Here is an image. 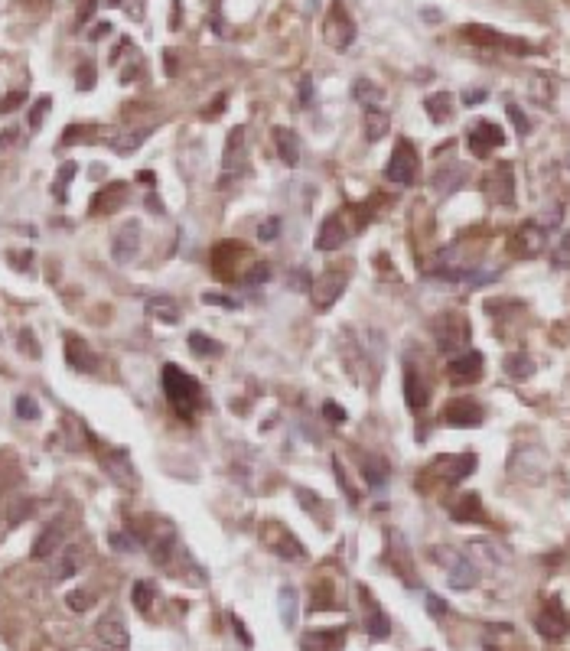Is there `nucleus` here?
<instances>
[{
    "label": "nucleus",
    "instance_id": "1",
    "mask_svg": "<svg viewBox=\"0 0 570 651\" xmlns=\"http://www.w3.org/2000/svg\"><path fill=\"white\" fill-rule=\"evenodd\" d=\"M160 381H163V394H166L170 407H173L183 420L193 417V414H196V407H199V397H202L199 381L193 378L186 368L173 365V362H170V365H163Z\"/></svg>",
    "mask_w": 570,
    "mask_h": 651
},
{
    "label": "nucleus",
    "instance_id": "2",
    "mask_svg": "<svg viewBox=\"0 0 570 651\" xmlns=\"http://www.w3.org/2000/svg\"><path fill=\"white\" fill-rule=\"evenodd\" d=\"M248 127L245 124H235L228 131V140H225V153H222V186L228 183H238L248 176Z\"/></svg>",
    "mask_w": 570,
    "mask_h": 651
},
{
    "label": "nucleus",
    "instance_id": "3",
    "mask_svg": "<svg viewBox=\"0 0 570 651\" xmlns=\"http://www.w3.org/2000/svg\"><path fill=\"white\" fill-rule=\"evenodd\" d=\"M417 173H421V157H417L414 144L397 140L395 153H391V160H388V166H384V176H388L395 186H410L414 179H417Z\"/></svg>",
    "mask_w": 570,
    "mask_h": 651
},
{
    "label": "nucleus",
    "instance_id": "4",
    "mask_svg": "<svg viewBox=\"0 0 570 651\" xmlns=\"http://www.w3.org/2000/svg\"><path fill=\"white\" fill-rule=\"evenodd\" d=\"M326 39H329V46L339 52H346L349 46H352V39H355V23H352V16L346 13V7L339 3V0H333L329 3V16H326Z\"/></svg>",
    "mask_w": 570,
    "mask_h": 651
},
{
    "label": "nucleus",
    "instance_id": "5",
    "mask_svg": "<svg viewBox=\"0 0 570 651\" xmlns=\"http://www.w3.org/2000/svg\"><path fill=\"white\" fill-rule=\"evenodd\" d=\"M140 254V221L127 219L111 238V261L118 267H127Z\"/></svg>",
    "mask_w": 570,
    "mask_h": 651
},
{
    "label": "nucleus",
    "instance_id": "6",
    "mask_svg": "<svg viewBox=\"0 0 570 651\" xmlns=\"http://www.w3.org/2000/svg\"><path fill=\"white\" fill-rule=\"evenodd\" d=\"M346 274H339V271H326V274H320L316 280H310V300H313V307L320 309H329L342 296V290H346Z\"/></svg>",
    "mask_w": 570,
    "mask_h": 651
},
{
    "label": "nucleus",
    "instance_id": "7",
    "mask_svg": "<svg viewBox=\"0 0 570 651\" xmlns=\"http://www.w3.org/2000/svg\"><path fill=\"white\" fill-rule=\"evenodd\" d=\"M52 557H56V560H52V566H50V580H56V583L75 577V573L82 570V564H85V551H82L78 544H63Z\"/></svg>",
    "mask_w": 570,
    "mask_h": 651
},
{
    "label": "nucleus",
    "instance_id": "8",
    "mask_svg": "<svg viewBox=\"0 0 570 651\" xmlns=\"http://www.w3.org/2000/svg\"><path fill=\"white\" fill-rule=\"evenodd\" d=\"M466 140H470V147L476 157H489L496 147H502V127L492 121H476L470 127V134H466Z\"/></svg>",
    "mask_w": 570,
    "mask_h": 651
},
{
    "label": "nucleus",
    "instance_id": "9",
    "mask_svg": "<svg viewBox=\"0 0 570 651\" xmlns=\"http://www.w3.org/2000/svg\"><path fill=\"white\" fill-rule=\"evenodd\" d=\"M538 632L551 641L564 639V635L570 632V619H567V613H564V606H560L558 599H551L545 606V613L538 615Z\"/></svg>",
    "mask_w": 570,
    "mask_h": 651
},
{
    "label": "nucleus",
    "instance_id": "10",
    "mask_svg": "<svg viewBox=\"0 0 570 651\" xmlns=\"http://www.w3.org/2000/svg\"><path fill=\"white\" fill-rule=\"evenodd\" d=\"M65 362H69V368L82 371V375L98 371V355H95L91 345H88L85 339H78V335H69V339H65Z\"/></svg>",
    "mask_w": 570,
    "mask_h": 651
},
{
    "label": "nucleus",
    "instance_id": "11",
    "mask_svg": "<svg viewBox=\"0 0 570 651\" xmlns=\"http://www.w3.org/2000/svg\"><path fill=\"white\" fill-rule=\"evenodd\" d=\"M63 541H65V525L63 521H50L46 528L39 531V538L33 541V560H50L52 553L63 547Z\"/></svg>",
    "mask_w": 570,
    "mask_h": 651
},
{
    "label": "nucleus",
    "instance_id": "12",
    "mask_svg": "<svg viewBox=\"0 0 570 651\" xmlns=\"http://www.w3.org/2000/svg\"><path fill=\"white\" fill-rule=\"evenodd\" d=\"M446 375L457 381V384H466V381H476L483 375V355L479 352H463V355H453L450 365H446Z\"/></svg>",
    "mask_w": 570,
    "mask_h": 651
},
{
    "label": "nucleus",
    "instance_id": "13",
    "mask_svg": "<svg viewBox=\"0 0 570 651\" xmlns=\"http://www.w3.org/2000/svg\"><path fill=\"white\" fill-rule=\"evenodd\" d=\"M446 322H450V329L443 326V320H440V329L437 332V345H440V352H459L463 345H466V339H470V329H466V322L459 320V316H446Z\"/></svg>",
    "mask_w": 570,
    "mask_h": 651
},
{
    "label": "nucleus",
    "instance_id": "14",
    "mask_svg": "<svg viewBox=\"0 0 570 651\" xmlns=\"http://www.w3.org/2000/svg\"><path fill=\"white\" fill-rule=\"evenodd\" d=\"M446 557H450V564H446V580H450V586H453V590H472L476 580H479L476 566H472L466 557H459V553H446Z\"/></svg>",
    "mask_w": 570,
    "mask_h": 651
},
{
    "label": "nucleus",
    "instance_id": "15",
    "mask_svg": "<svg viewBox=\"0 0 570 651\" xmlns=\"http://www.w3.org/2000/svg\"><path fill=\"white\" fill-rule=\"evenodd\" d=\"M346 241H349V232L339 215H329V219L320 225V232H316V251H336V247H342Z\"/></svg>",
    "mask_w": 570,
    "mask_h": 651
},
{
    "label": "nucleus",
    "instance_id": "16",
    "mask_svg": "<svg viewBox=\"0 0 570 651\" xmlns=\"http://www.w3.org/2000/svg\"><path fill=\"white\" fill-rule=\"evenodd\" d=\"M98 639L105 641L108 648H121V651H124L127 648V626H124V619H121L118 613H108L98 622Z\"/></svg>",
    "mask_w": 570,
    "mask_h": 651
},
{
    "label": "nucleus",
    "instance_id": "17",
    "mask_svg": "<svg viewBox=\"0 0 570 651\" xmlns=\"http://www.w3.org/2000/svg\"><path fill=\"white\" fill-rule=\"evenodd\" d=\"M101 466H105V472H108L118 485H127V489H131L137 482V472H134V466H131V459H127L124 450H114L108 459H101Z\"/></svg>",
    "mask_w": 570,
    "mask_h": 651
},
{
    "label": "nucleus",
    "instance_id": "18",
    "mask_svg": "<svg viewBox=\"0 0 570 651\" xmlns=\"http://www.w3.org/2000/svg\"><path fill=\"white\" fill-rule=\"evenodd\" d=\"M443 417L453 427H476V423H483V407L476 404V401H453V404L446 407Z\"/></svg>",
    "mask_w": 570,
    "mask_h": 651
},
{
    "label": "nucleus",
    "instance_id": "19",
    "mask_svg": "<svg viewBox=\"0 0 570 651\" xmlns=\"http://www.w3.org/2000/svg\"><path fill=\"white\" fill-rule=\"evenodd\" d=\"M274 144H277V157L287 166H297L300 163V137L290 127H274Z\"/></svg>",
    "mask_w": 570,
    "mask_h": 651
},
{
    "label": "nucleus",
    "instance_id": "20",
    "mask_svg": "<svg viewBox=\"0 0 570 651\" xmlns=\"http://www.w3.org/2000/svg\"><path fill=\"white\" fill-rule=\"evenodd\" d=\"M271 531H274V538H271V551L274 553H281L284 560H303V557H307L303 544H300L287 528H271Z\"/></svg>",
    "mask_w": 570,
    "mask_h": 651
},
{
    "label": "nucleus",
    "instance_id": "21",
    "mask_svg": "<svg viewBox=\"0 0 570 651\" xmlns=\"http://www.w3.org/2000/svg\"><path fill=\"white\" fill-rule=\"evenodd\" d=\"M404 401H408V407L414 410V414H421L424 407H427V388H424L421 375L410 368H404Z\"/></svg>",
    "mask_w": 570,
    "mask_h": 651
},
{
    "label": "nucleus",
    "instance_id": "22",
    "mask_svg": "<svg viewBox=\"0 0 570 651\" xmlns=\"http://www.w3.org/2000/svg\"><path fill=\"white\" fill-rule=\"evenodd\" d=\"M124 196H127L124 183H108L98 196H95V202H91V215H108V212H114L118 206H121V199Z\"/></svg>",
    "mask_w": 570,
    "mask_h": 651
},
{
    "label": "nucleus",
    "instance_id": "23",
    "mask_svg": "<svg viewBox=\"0 0 570 651\" xmlns=\"http://www.w3.org/2000/svg\"><path fill=\"white\" fill-rule=\"evenodd\" d=\"M342 639H346V632L342 628H326V632H310V635H303V651H339L342 648Z\"/></svg>",
    "mask_w": 570,
    "mask_h": 651
},
{
    "label": "nucleus",
    "instance_id": "24",
    "mask_svg": "<svg viewBox=\"0 0 570 651\" xmlns=\"http://www.w3.org/2000/svg\"><path fill=\"white\" fill-rule=\"evenodd\" d=\"M485 192H489L492 199H498V202H512V199H515V179H512L508 166L496 170L489 179H485Z\"/></svg>",
    "mask_w": 570,
    "mask_h": 651
},
{
    "label": "nucleus",
    "instance_id": "25",
    "mask_svg": "<svg viewBox=\"0 0 570 651\" xmlns=\"http://www.w3.org/2000/svg\"><path fill=\"white\" fill-rule=\"evenodd\" d=\"M297 613H300V593L297 586L284 583L281 586V622H284V628L297 626Z\"/></svg>",
    "mask_w": 570,
    "mask_h": 651
},
{
    "label": "nucleus",
    "instance_id": "26",
    "mask_svg": "<svg viewBox=\"0 0 570 651\" xmlns=\"http://www.w3.org/2000/svg\"><path fill=\"white\" fill-rule=\"evenodd\" d=\"M147 313L150 316H157L160 322H166V326H173V322H179V307H176L170 296H150L147 300Z\"/></svg>",
    "mask_w": 570,
    "mask_h": 651
},
{
    "label": "nucleus",
    "instance_id": "27",
    "mask_svg": "<svg viewBox=\"0 0 570 651\" xmlns=\"http://www.w3.org/2000/svg\"><path fill=\"white\" fill-rule=\"evenodd\" d=\"M150 131H153V127H140V131H127V134L114 137L111 150H114V153H121V157H131V153H137V147H140V144L150 137Z\"/></svg>",
    "mask_w": 570,
    "mask_h": 651
},
{
    "label": "nucleus",
    "instance_id": "28",
    "mask_svg": "<svg viewBox=\"0 0 570 651\" xmlns=\"http://www.w3.org/2000/svg\"><path fill=\"white\" fill-rule=\"evenodd\" d=\"M388 463H384L382 456H372V459H365L362 463V476H365V482H369V489H382L384 482H388Z\"/></svg>",
    "mask_w": 570,
    "mask_h": 651
},
{
    "label": "nucleus",
    "instance_id": "29",
    "mask_svg": "<svg viewBox=\"0 0 570 651\" xmlns=\"http://www.w3.org/2000/svg\"><path fill=\"white\" fill-rule=\"evenodd\" d=\"M384 134H388V114L378 108H369L365 111V140L375 144V140H382Z\"/></svg>",
    "mask_w": 570,
    "mask_h": 651
},
{
    "label": "nucleus",
    "instance_id": "30",
    "mask_svg": "<svg viewBox=\"0 0 570 651\" xmlns=\"http://www.w3.org/2000/svg\"><path fill=\"white\" fill-rule=\"evenodd\" d=\"M173 551H176V538H173V534H163V538H153V541H150V557H153V564H157V566H170Z\"/></svg>",
    "mask_w": 570,
    "mask_h": 651
},
{
    "label": "nucleus",
    "instance_id": "31",
    "mask_svg": "<svg viewBox=\"0 0 570 651\" xmlns=\"http://www.w3.org/2000/svg\"><path fill=\"white\" fill-rule=\"evenodd\" d=\"M189 349L196 352V355H206V358H219L225 352L222 342H215V339H209V335H202V332H189Z\"/></svg>",
    "mask_w": 570,
    "mask_h": 651
},
{
    "label": "nucleus",
    "instance_id": "32",
    "mask_svg": "<svg viewBox=\"0 0 570 651\" xmlns=\"http://www.w3.org/2000/svg\"><path fill=\"white\" fill-rule=\"evenodd\" d=\"M463 179H466V173L459 170V166H450V170H440L434 176V189L440 192V196H450V192H453Z\"/></svg>",
    "mask_w": 570,
    "mask_h": 651
},
{
    "label": "nucleus",
    "instance_id": "33",
    "mask_svg": "<svg viewBox=\"0 0 570 651\" xmlns=\"http://www.w3.org/2000/svg\"><path fill=\"white\" fill-rule=\"evenodd\" d=\"M424 108H427V114H430L434 121H446V118L453 114V101H450L446 91H440V95H427Z\"/></svg>",
    "mask_w": 570,
    "mask_h": 651
},
{
    "label": "nucleus",
    "instance_id": "34",
    "mask_svg": "<svg viewBox=\"0 0 570 651\" xmlns=\"http://www.w3.org/2000/svg\"><path fill=\"white\" fill-rule=\"evenodd\" d=\"M365 632H369L375 641H382V639H388V635H391L388 615H384L378 606H372V613H369V619H365Z\"/></svg>",
    "mask_w": 570,
    "mask_h": 651
},
{
    "label": "nucleus",
    "instance_id": "35",
    "mask_svg": "<svg viewBox=\"0 0 570 651\" xmlns=\"http://www.w3.org/2000/svg\"><path fill=\"white\" fill-rule=\"evenodd\" d=\"M352 95H355V101H362V104H369V108H375V101H382V88L372 85L369 78H359V82H352Z\"/></svg>",
    "mask_w": 570,
    "mask_h": 651
},
{
    "label": "nucleus",
    "instance_id": "36",
    "mask_svg": "<svg viewBox=\"0 0 570 651\" xmlns=\"http://www.w3.org/2000/svg\"><path fill=\"white\" fill-rule=\"evenodd\" d=\"M131 599H134V609H137V613H150V602H153V586H150L147 580H137V583H134V593H131Z\"/></svg>",
    "mask_w": 570,
    "mask_h": 651
},
{
    "label": "nucleus",
    "instance_id": "37",
    "mask_svg": "<svg viewBox=\"0 0 570 651\" xmlns=\"http://www.w3.org/2000/svg\"><path fill=\"white\" fill-rule=\"evenodd\" d=\"M453 518H457V521H479V518H483L479 515V498H476V495H466V498L453 508Z\"/></svg>",
    "mask_w": 570,
    "mask_h": 651
},
{
    "label": "nucleus",
    "instance_id": "38",
    "mask_svg": "<svg viewBox=\"0 0 570 651\" xmlns=\"http://www.w3.org/2000/svg\"><path fill=\"white\" fill-rule=\"evenodd\" d=\"M463 36H466V39H476L479 46H496L498 39H502L496 30H489V26H466V30H463Z\"/></svg>",
    "mask_w": 570,
    "mask_h": 651
},
{
    "label": "nucleus",
    "instance_id": "39",
    "mask_svg": "<svg viewBox=\"0 0 570 651\" xmlns=\"http://www.w3.org/2000/svg\"><path fill=\"white\" fill-rule=\"evenodd\" d=\"M13 410H17V417L20 420H36L39 417L36 397H30V394H20V397L13 401Z\"/></svg>",
    "mask_w": 570,
    "mask_h": 651
},
{
    "label": "nucleus",
    "instance_id": "40",
    "mask_svg": "<svg viewBox=\"0 0 570 651\" xmlns=\"http://www.w3.org/2000/svg\"><path fill=\"white\" fill-rule=\"evenodd\" d=\"M505 371L512 375V378H528L534 371V362L531 358H525V355H512V358H505Z\"/></svg>",
    "mask_w": 570,
    "mask_h": 651
},
{
    "label": "nucleus",
    "instance_id": "41",
    "mask_svg": "<svg viewBox=\"0 0 570 651\" xmlns=\"http://www.w3.org/2000/svg\"><path fill=\"white\" fill-rule=\"evenodd\" d=\"M75 170H78V166H75V163H63V170H59V179H56V183H52V192H56V196H59V202H65V186L72 183Z\"/></svg>",
    "mask_w": 570,
    "mask_h": 651
},
{
    "label": "nucleus",
    "instance_id": "42",
    "mask_svg": "<svg viewBox=\"0 0 570 651\" xmlns=\"http://www.w3.org/2000/svg\"><path fill=\"white\" fill-rule=\"evenodd\" d=\"M333 476L339 479V489L346 492V498H349V502H352V505H359V492H355L352 485H349V476H346V469H342V463H339V459H333Z\"/></svg>",
    "mask_w": 570,
    "mask_h": 651
},
{
    "label": "nucleus",
    "instance_id": "43",
    "mask_svg": "<svg viewBox=\"0 0 570 651\" xmlns=\"http://www.w3.org/2000/svg\"><path fill=\"white\" fill-rule=\"evenodd\" d=\"M65 606H69L72 613H85L88 606H91V593L88 590H72L69 596H65Z\"/></svg>",
    "mask_w": 570,
    "mask_h": 651
},
{
    "label": "nucleus",
    "instance_id": "44",
    "mask_svg": "<svg viewBox=\"0 0 570 651\" xmlns=\"http://www.w3.org/2000/svg\"><path fill=\"white\" fill-rule=\"evenodd\" d=\"M281 228H284V221L277 219V215H271V219H264V221H261L258 238H261V241H274V238L281 234Z\"/></svg>",
    "mask_w": 570,
    "mask_h": 651
},
{
    "label": "nucleus",
    "instance_id": "45",
    "mask_svg": "<svg viewBox=\"0 0 570 651\" xmlns=\"http://www.w3.org/2000/svg\"><path fill=\"white\" fill-rule=\"evenodd\" d=\"M111 547H114V551L134 553L137 547H140V541H137L134 534H121V531H118V534H111Z\"/></svg>",
    "mask_w": 570,
    "mask_h": 651
},
{
    "label": "nucleus",
    "instance_id": "46",
    "mask_svg": "<svg viewBox=\"0 0 570 651\" xmlns=\"http://www.w3.org/2000/svg\"><path fill=\"white\" fill-rule=\"evenodd\" d=\"M245 280L248 283H267L271 280V264H267V261H258V264L245 274Z\"/></svg>",
    "mask_w": 570,
    "mask_h": 651
},
{
    "label": "nucleus",
    "instance_id": "47",
    "mask_svg": "<svg viewBox=\"0 0 570 651\" xmlns=\"http://www.w3.org/2000/svg\"><path fill=\"white\" fill-rule=\"evenodd\" d=\"M50 108H52L50 98H39L36 104H33V111H30V127H33V131H39V124H43V118H46Z\"/></svg>",
    "mask_w": 570,
    "mask_h": 651
},
{
    "label": "nucleus",
    "instance_id": "48",
    "mask_svg": "<svg viewBox=\"0 0 570 651\" xmlns=\"http://www.w3.org/2000/svg\"><path fill=\"white\" fill-rule=\"evenodd\" d=\"M17 345L23 349L30 358H39V345H36V339H33V332L30 329H20V339H17Z\"/></svg>",
    "mask_w": 570,
    "mask_h": 651
},
{
    "label": "nucleus",
    "instance_id": "49",
    "mask_svg": "<svg viewBox=\"0 0 570 651\" xmlns=\"http://www.w3.org/2000/svg\"><path fill=\"white\" fill-rule=\"evenodd\" d=\"M202 300H206V303H212V307H225V309H238V307H241L235 296H225V294H202Z\"/></svg>",
    "mask_w": 570,
    "mask_h": 651
},
{
    "label": "nucleus",
    "instance_id": "50",
    "mask_svg": "<svg viewBox=\"0 0 570 651\" xmlns=\"http://www.w3.org/2000/svg\"><path fill=\"white\" fill-rule=\"evenodd\" d=\"M322 417L329 420V423H346V410L336 404V401H326V404H322Z\"/></svg>",
    "mask_w": 570,
    "mask_h": 651
},
{
    "label": "nucleus",
    "instance_id": "51",
    "mask_svg": "<svg viewBox=\"0 0 570 651\" xmlns=\"http://www.w3.org/2000/svg\"><path fill=\"white\" fill-rule=\"evenodd\" d=\"M23 101H26L23 91H10L7 98H0V114H10V111H17Z\"/></svg>",
    "mask_w": 570,
    "mask_h": 651
},
{
    "label": "nucleus",
    "instance_id": "52",
    "mask_svg": "<svg viewBox=\"0 0 570 651\" xmlns=\"http://www.w3.org/2000/svg\"><path fill=\"white\" fill-rule=\"evenodd\" d=\"M33 508H36V502H20V505H17V508H13L10 525H20V521H26V518L33 515Z\"/></svg>",
    "mask_w": 570,
    "mask_h": 651
},
{
    "label": "nucleus",
    "instance_id": "53",
    "mask_svg": "<svg viewBox=\"0 0 570 651\" xmlns=\"http://www.w3.org/2000/svg\"><path fill=\"white\" fill-rule=\"evenodd\" d=\"M75 85L82 88V91L95 85V69H91V65H78V82H75Z\"/></svg>",
    "mask_w": 570,
    "mask_h": 651
},
{
    "label": "nucleus",
    "instance_id": "54",
    "mask_svg": "<svg viewBox=\"0 0 570 651\" xmlns=\"http://www.w3.org/2000/svg\"><path fill=\"white\" fill-rule=\"evenodd\" d=\"M300 104H303V108H307V104H313V78H310V75L300 82Z\"/></svg>",
    "mask_w": 570,
    "mask_h": 651
},
{
    "label": "nucleus",
    "instance_id": "55",
    "mask_svg": "<svg viewBox=\"0 0 570 651\" xmlns=\"http://www.w3.org/2000/svg\"><path fill=\"white\" fill-rule=\"evenodd\" d=\"M508 118L515 121V127H518V134H528V121H525V114H521V108H515V104H508Z\"/></svg>",
    "mask_w": 570,
    "mask_h": 651
},
{
    "label": "nucleus",
    "instance_id": "56",
    "mask_svg": "<svg viewBox=\"0 0 570 651\" xmlns=\"http://www.w3.org/2000/svg\"><path fill=\"white\" fill-rule=\"evenodd\" d=\"M427 609H430L434 615H443V613H446V602L437 599V596H427Z\"/></svg>",
    "mask_w": 570,
    "mask_h": 651
},
{
    "label": "nucleus",
    "instance_id": "57",
    "mask_svg": "<svg viewBox=\"0 0 570 651\" xmlns=\"http://www.w3.org/2000/svg\"><path fill=\"white\" fill-rule=\"evenodd\" d=\"M108 33H111V26H108V23H98L95 30H91V33H88V36H91V39H101V36H108Z\"/></svg>",
    "mask_w": 570,
    "mask_h": 651
},
{
    "label": "nucleus",
    "instance_id": "58",
    "mask_svg": "<svg viewBox=\"0 0 570 651\" xmlns=\"http://www.w3.org/2000/svg\"><path fill=\"white\" fill-rule=\"evenodd\" d=\"M144 206H147V209L153 212V215H163V206L157 202V196H147V202H144Z\"/></svg>",
    "mask_w": 570,
    "mask_h": 651
},
{
    "label": "nucleus",
    "instance_id": "59",
    "mask_svg": "<svg viewBox=\"0 0 570 651\" xmlns=\"http://www.w3.org/2000/svg\"><path fill=\"white\" fill-rule=\"evenodd\" d=\"M463 101H466V104H479V101H485V91H470Z\"/></svg>",
    "mask_w": 570,
    "mask_h": 651
},
{
    "label": "nucleus",
    "instance_id": "60",
    "mask_svg": "<svg viewBox=\"0 0 570 651\" xmlns=\"http://www.w3.org/2000/svg\"><path fill=\"white\" fill-rule=\"evenodd\" d=\"M10 140H17V131H3V134H0V147H7Z\"/></svg>",
    "mask_w": 570,
    "mask_h": 651
},
{
    "label": "nucleus",
    "instance_id": "61",
    "mask_svg": "<svg viewBox=\"0 0 570 651\" xmlns=\"http://www.w3.org/2000/svg\"><path fill=\"white\" fill-rule=\"evenodd\" d=\"M140 183H150V186H153L157 179H153V173H150V170H144V173H140Z\"/></svg>",
    "mask_w": 570,
    "mask_h": 651
},
{
    "label": "nucleus",
    "instance_id": "62",
    "mask_svg": "<svg viewBox=\"0 0 570 651\" xmlns=\"http://www.w3.org/2000/svg\"><path fill=\"white\" fill-rule=\"evenodd\" d=\"M101 651H121V648H108V645H105V648H101Z\"/></svg>",
    "mask_w": 570,
    "mask_h": 651
}]
</instances>
